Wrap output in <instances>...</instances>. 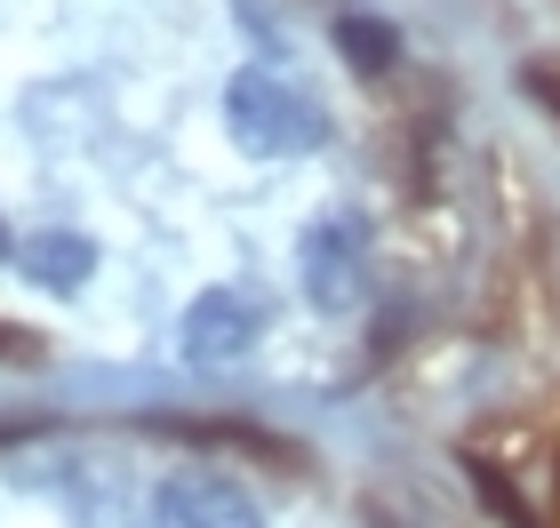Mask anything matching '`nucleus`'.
I'll list each match as a JSON object with an SVG mask.
<instances>
[{"instance_id":"nucleus-1","label":"nucleus","mask_w":560,"mask_h":528,"mask_svg":"<svg viewBox=\"0 0 560 528\" xmlns=\"http://www.w3.org/2000/svg\"><path fill=\"white\" fill-rule=\"evenodd\" d=\"M224 120H233V137L248 144V153H265V161L313 153V144L328 137L320 105H313L296 81H280L272 64H241L233 81H224Z\"/></svg>"},{"instance_id":"nucleus-2","label":"nucleus","mask_w":560,"mask_h":528,"mask_svg":"<svg viewBox=\"0 0 560 528\" xmlns=\"http://www.w3.org/2000/svg\"><path fill=\"white\" fill-rule=\"evenodd\" d=\"M257 337H265V296L257 289H233V281L200 289L185 305V320H176V344H185L192 368H233V361L257 352Z\"/></svg>"},{"instance_id":"nucleus-3","label":"nucleus","mask_w":560,"mask_h":528,"mask_svg":"<svg viewBox=\"0 0 560 528\" xmlns=\"http://www.w3.org/2000/svg\"><path fill=\"white\" fill-rule=\"evenodd\" d=\"M296 272H304V296H313L320 313H352L369 296V233L352 216H320L304 224L296 240Z\"/></svg>"},{"instance_id":"nucleus-4","label":"nucleus","mask_w":560,"mask_h":528,"mask_svg":"<svg viewBox=\"0 0 560 528\" xmlns=\"http://www.w3.org/2000/svg\"><path fill=\"white\" fill-rule=\"evenodd\" d=\"M152 520L161 528H265L257 496L241 481H224V472H168L152 489Z\"/></svg>"},{"instance_id":"nucleus-5","label":"nucleus","mask_w":560,"mask_h":528,"mask_svg":"<svg viewBox=\"0 0 560 528\" xmlns=\"http://www.w3.org/2000/svg\"><path fill=\"white\" fill-rule=\"evenodd\" d=\"M16 265H24V281L72 296V289L96 272V240H81V233H33V240L16 248Z\"/></svg>"},{"instance_id":"nucleus-6","label":"nucleus","mask_w":560,"mask_h":528,"mask_svg":"<svg viewBox=\"0 0 560 528\" xmlns=\"http://www.w3.org/2000/svg\"><path fill=\"white\" fill-rule=\"evenodd\" d=\"M337 40H345V57H352V64H376V72L393 64V33H385V24H361V16H345V33H337Z\"/></svg>"},{"instance_id":"nucleus-7","label":"nucleus","mask_w":560,"mask_h":528,"mask_svg":"<svg viewBox=\"0 0 560 528\" xmlns=\"http://www.w3.org/2000/svg\"><path fill=\"white\" fill-rule=\"evenodd\" d=\"M521 81H528V96H537V105L560 120V64H552V57H528V64H521Z\"/></svg>"},{"instance_id":"nucleus-8","label":"nucleus","mask_w":560,"mask_h":528,"mask_svg":"<svg viewBox=\"0 0 560 528\" xmlns=\"http://www.w3.org/2000/svg\"><path fill=\"white\" fill-rule=\"evenodd\" d=\"M0 361H9V368L40 361V337H33V329H16V320H0Z\"/></svg>"},{"instance_id":"nucleus-9","label":"nucleus","mask_w":560,"mask_h":528,"mask_svg":"<svg viewBox=\"0 0 560 528\" xmlns=\"http://www.w3.org/2000/svg\"><path fill=\"white\" fill-rule=\"evenodd\" d=\"M9 248H16V240H9V224H0V257H9Z\"/></svg>"}]
</instances>
